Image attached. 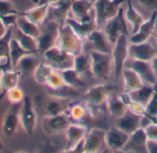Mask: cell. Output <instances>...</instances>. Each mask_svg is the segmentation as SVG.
Listing matches in <instances>:
<instances>
[{
	"label": "cell",
	"mask_w": 157,
	"mask_h": 153,
	"mask_svg": "<svg viewBox=\"0 0 157 153\" xmlns=\"http://www.w3.org/2000/svg\"><path fill=\"white\" fill-rule=\"evenodd\" d=\"M55 45L74 56L83 52V39L66 23L58 26Z\"/></svg>",
	"instance_id": "cell-1"
},
{
	"label": "cell",
	"mask_w": 157,
	"mask_h": 153,
	"mask_svg": "<svg viewBox=\"0 0 157 153\" xmlns=\"http://www.w3.org/2000/svg\"><path fill=\"white\" fill-rule=\"evenodd\" d=\"M91 56V73L94 78L102 80H108L114 69L112 54L102 53L95 50L89 52Z\"/></svg>",
	"instance_id": "cell-2"
},
{
	"label": "cell",
	"mask_w": 157,
	"mask_h": 153,
	"mask_svg": "<svg viewBox=\"0 0 157 153\" xmlns=\"http://www.w3.org/2000/svg\"><path fill=\"white\" fill-rule=\"evenodd\" d=\"M128 46H129V41H128V34L121 35L113 44V49L111 54L113 58V65H114L113 71H114L116 82L121 76L122 72L125 68L126 62L129 57Z\"/></svg>",
	"instance_id": "cell-3"
},
{
	"label": "cell",
	"mask_w": 157,
	"mask_h": 153,
	"mask_svg": "<svg viewBox=\"0 0 157 153\" xmlns=\"http://www.w3.org/2000/svg\"><path fill=\"white\" fill-rule=\"evenodd\" d=\"M123 3H126V0H94V10L97 25L105 23L117 16Z\"/></svg>",
	"instance_id": "cell-4"
},
{
	"label": "cell",
	"mask_w": 157,
	"mask_h": 153,
	"mask_svg": "<svg viewBox=\"0 0 157 153\" xmlns=\"http://www.w3.org/2000/svg\"><path fill=\"white\" fill-rule=\"evenodd\" d=\"M43 54L48 64H50L56 70H64L73 67L75 56L63 51L56 45L45 51Z\"/></svg>",
	"instance_id": "cell-5"
},
{
	"label": "cell",
	"mask_w": 157,
	"mask_h": 153,
	"mask_svg": "<svg viewBox=\"0 0 157 153\" xmlns=\"http://www.w3.org/2000/svg\"><path fill=\"white\" fill-rule=\"evenodd\" d=\"M21 125L28 136H32L37 125V113L34 103L29 96H26L20 112Z\"/></svg>",
	"instance_id": "cell-6"
},
{
	"label": "cell",
	"mask_w": 157,
	"mask_h": 153,
	"mask_svg": "<svg viewBox=\"0 0 157 153\" xmlns=\"http://www.w3.org/2000/svg\"><path fill=\"white\" fill-rule=\"evenodd\" d=\"M104 32H105L109 42L112 44H114L121 35H128L127 28V20L125 18V11L122 8L119 9L117 16L105 22Z\"/></svg>",
	"instance_id": "cell-7"
},
{
	"label": "cell",
	"mask_w": 157,
	"mask_h": 153,
	"mask_svg": "<svg viewBox=\"0 0 157 153\" xmlns=\"http://www.w3.org/2000/svg\"><path fill=\"white\" fill-rule=\"evenodd\" d=\"M111 88L107 84H97L85 92L84 97L88 105L94 107H102L106 104V102L111 94Z\"/></svg>",
	"instance_id": "cell-8"
},
{
	"label": "cell",
	"mask_w": 157,
	"mask_h": 153,
	"mask_svg": "<svg viewBox=\"0 0 157 153\" xmlns=\"http://www.w3.org/2000/svg\"><path fill=\"white\" fill-rule=\"evenodd\" d=\"M130 135L120 130L117 126H113L105 131V147L112 151H122L128 144Z\"/></svg>",
	"instance_id": "cell-9"
},
{
	"label": "cell",
	"mask_w": 157,
	"mask_h": 153,
	"mask_svg": "<svg viewBox=\"0 0 157 153\" xmlns=\"http://www.w3.org/2000/svg\"><path fill=\"white\" fill-rule=\"evenodd\" d=\"M88 106V103L85 104L81 102H75L73 103L68 104L67 113L71 120L88 126L94 122V119L93 113L91 112Z\"/></svg>",
	"instance_id": "cell-10"
},
{
	"label": "cell",
	"mask_w": 157,
	"mask_h": 153,
	"mask_svg": "<svg viewBox=\"0 0 157 153\" xmlns=\"http://www.w3.org/2000/svg\"><path fill=\"white\" fill-rule=\"evenodd\" d=\"M105 131L93 127L91 128L84 138L83 153H97L103 150L105 146Z\"/></svg>",
	"instance_id": "cell-11"
},
{
	"label": "cell",
	"mask_w": 157,
	"mask_h": 153,
	"mask_svg": "<svg viewBox=\"0 0 157 153\" xmlns=\"http://www.w3.org/2000/svg\"><path fill=\"white\" fill-rule=\"evenodd\" d=\"M71 123L67 112L55 116H45L44 119V129L49 135H57L66 132Z\"/></svg>",
	"instance_id": "cell-12"
},
{
	"label": "cell",
	"mask_w": 157,
	"mask_h": 153,
	"mask_svg": "<svg viewBox=\"0 0 157 153\" xmlns=\"http://www.w3.org/2000/svg\"><path fill=\"white\" fill-rule=\"evenodd\" d=\"M88 126L82 125L81 123H71L67 129L66 130V140L67 146L64 149V152H71V150L82 141L87 133H88Z\"/></svg>",
	"instance_id": "cell-13"
},
{
	"label": "cell",
	"mask_w": 157,
	"mask_h": 153,
	"mask_svg": "<svg viewBox=\"0 0 157 153\" xmlns=\"http://www.w3.org/2000/svg\"><path fill=\"white\" fill-rule=\"evenodd\" d=\"M157 21V10H153L150 18L142 22L138 32L131 34L128 38L129 43H141L149 41L155 30V24Z\"/></svg>",
	"instance_id": "cell-14"
},
{
	"label": "cell",
	"mask_w": 157,
	"mask_h": 153,
	"mask_svg": "<svg viewBox=\"0 0 157 153\" xmlns=\"http://www.w3.org/2000/svg\"><path fill=\"white\" fill-rule=\"evenodd\" d=\"M128 54L131 59L151 62L157 54V52L154 46L147 41L141 43H129Z\"/></svg>",
	"instance_id": "cell-15"
},
{
	"label": "cell",
	"mask_w": 157,
	"mask_h": 153,
	"mask_svg": "<svg viewBox=\"0 0 157 153\" xmlns=\"http://www.w3.org/2000/svg\"><path fill=\"white\" fill-rule=\"evenodd\" d=\"M128 67L134 70L140 76L145 84L154 87L157 85V78L154 74L151 62H144L140 60L132 59L131 64Z\"/></svg>",
	"instance_id": "cell-16"
},
{
	"label": "cell",
	"mask_w": 157,
	"mask_h": 153,
	"mask_svg": "<svg viewBox=\"0 0 157 153\" xmlns=\"http://www.w3.org/2000/svg\"><path fill=\"white\" fill-rule=\"evenodd\" d=\"M21 72L18 69L1 70L0 74V101L5 98L7 92L19 86Z\"/></svg>",
	"instance_id": "cell-17"
},
{
	"label": "cell",
	"mask_w": 157,
	"mask_h": 153,
	"mask_svg": "<svg viewBox=\"0 0 157 153\" xmlns=\"http://www.w3.org/2000/svg\"><path fill=\"white\" fill-rule=\"evenodd\" d=\"M21 104L11 105V107L7 112L3 119L2 131H3V134L8 137L12 136L16 133L19 127V125L21 124V120H20V112H21Z\"/></svg>",
	"instance_id": "cell-18"
},
{
	"label": "cell",
	"mask_w": 157,
	"mask_h": 153,
	"mask_svg": "<svg viewBox=\"0 0 157 153\" xmlns=\"http://www.w3.org/2000/svg\"><path fill=\"white\" fill-rule=\"evenodd\" d=\"M94 9V3L91 0H73L70 11L73 18L80 21H91L94 20L91 16V11Z\"/></svg>",
	"instance_id": "cell-19"
},
{
	"label": "cell",
	"mask_w": 157,
	"mask_h": 153,
	"mask_svg": "<svg viewBox=\"0 0 157 153\" xmlns=\"http://www.w3.org/2000/svg\"><path fill=\"white\" fill-rule=\"evenodd\" d=\"M142 119L143 117L136 115L128 110L122 116L117 118L115 126L126 132L127 134L131 135L133 132H135L138 128L140 127Z\"/></svg>",
	"instance_id": "cell-20"
},
{
	"label": "cell",
	"mask_w": 157,
	"mask_h": 153,
	"mask_svg": "<svg viewBox=\"0 0 157 153\" xmlns=\"http://www.w3.org/2000/svg\"><path fill=\"white\" fill-rule=\"evenodd\" d=\"M12 32L13 27L9 28L6 34L0 39V70L13 69L10 50V43L12 38Z\"/></svg>",
	"instance_id": "cell-21"
},
{
	"label": "cell",
	"mask_w": 157,
	"mask_h": 153,
	"mask_svg": "<svg viewBox=\"0 0 157 153\" xmlns=\"http://www.w3.org/2000/svg\"><path fill=\"white\" fill-rule=\"evenodd\" d=\"M86 40L92 44L93 50L107 54L112 53L113 44L109 42L105 32L99 28L92 32V33L87 37Z\"/></svg>",
	"instance_id": "cell-22"
},
{
	"label": "cell",
	"mask_w": 157,
	"mask_h": 153,
	"mask_svg": "<svg viewBox=\"0 0 157 153\" xmlns=\"http://www.w3.org/2000/svg\"><path fill=\"white\" fill-rule=\"evenodd\" d=\"M122 79H123V89L124 91L133 93L140 90L145 83L141 80L140 76L131 68L125 67L122 72Z\"/></svg>",
	"instance_id": "cell-23"
},
{
	"label": "cell",
	"mask_w": 157,
	"mask_h": 153,
	"mask_svg": "<svg viewBox=\"0 0 157 153\" xmlns=\"http://www.w3.org/2000/svg\"><path fill=\"white\" fill-rule=\"evenodd\" d=\"M65 23L70 26L71 29L83 40H86L87 37L92 33V32L98 28L95 19L91 21H80L74 18L68 17Z\"/></svg>",
	"instance_id": "cell-24"
},
{
	"label": "cell",
	"mask_w": 157,
	"mask_h": 153,
	"mask_svg": "<svg viewBox=\"0 0 157 153\" xmlns=\"http://www.w3.org/2000/svg\"><path fill=\"white\" fill-rule=\"evenodd\" d=\"M44 111L45 116H55L64 114L67 110V104L65 103V100L61 96H50L44 101Z\"/></svg>",
	"instance_id": "cell-25"
},
{
	"label": "cell",
	"mask_w": 157,
	"mask_h": 153,
	"mask_svg": "<svg viewBox=\"0 0 157 153\" xmlns=\"http://www.w3.org/2000/svg\"><path fill=\"white\" fill-rule=\"evenodd\" d=\"M49 6H40V5H36L35 7L23 11V12H20L19 16H23L25 17L27 20H29L30 21L41 26L45 19L47 18L48 12H49Z\"/></svg>",
	"instance_id": "cell-26"
},
{
	"label": "cell",
	"mask_w": 157,
	"mask_h": 153,
	"mask_svg": "<svg viewBox=\"0 0 157 153\" xmlns=\"http://www.w3.org/2000/svg\"><path fill=\"white\" fill-rule=\"evenodd\" d=\"M127 3V9L125 11V18L127 21L131 26V32L132 34L137 32L142 22L145 21L141 13H140L137 9L132 5L131 0H126Z\"/></svg>",
	"instance_id": "cell-27"
},
{
	"label": "cell",
	"mask_w": 157,
	"mask_h": 153,
	"mask_svg": "<svg viewBox=\"0 0 157 153\" xmlns=\"http://www.w3.org/2000/svg\"><path fill=\"white\" fill-rule=\"evenodd\" d=\"M12 36L20 43V44L28 52L32 54H37L39 53L38 51V43H37V39L33 38L29 35L24 34L22 32H21L16 26L13 27V32Z\"/></svg>",
	"instance_id": "cell-28"
},
{
	"label": "cell",
	"mask_w": 157,
	"mask_h": 153,
	"mask_svg": "<svg viewBox=\"0 0 157 153\" xmlns=\"http://www.w3.org/2000/svg\"><path fill=\"white\" fill-rule=\"evenodd\" d=\"M70 6H71V3L64 2V1H58L57 3L50 6V8H52L53 21L56 22L59 26L65 24L67 19L68 18Z\"/></svg>",
	"instance_id": "cell-29"
},
{
	"label": "cell",
	"mask_w": 157,
	"mask_h": 153,
	"mask_svg": "<svg viewBox=\"0 0 157 153\" xmlns=\"http://www.w3.org/2000/svg\"><path fill=\"white\" fill-rule=\"evenodd\" d=\"M105 107H106L108 114L111 116L116 117V118L122 116L128 111L127 106L122 103L119 96H116L113 93L110 94V96L106 102Z\"/></svg>",
	"instance_id": "cell-30"
},
{
	"label": "cell",
	"mask_w": 157,
	"mask_h": 153,
	"mask_svg": "<svg viewBox=\"0 0 157 153\" xmlns=\"http://www.w3.org/2000/svg\"><path fill=\"white\" fill-rule=\"evenodd\" d=\"M16 27L21 32H22L24 34L29 35V36L35 38V39H38L42 33V31H41L39 25L30 21L29 20H27L23 16H19V18L17 20Z\"/></svg>",
	"instance_id": "cell-31"
},
{
	"label": "cell",
	"mask_w": 157,
	"mask_h": 153,
	"mask_svg": "<svg viewBox=\"0 0 157 153\" xmlns=\"http://www.w3.org/2000/svg\"><path fill=\"white\" fill-rule=\"evenodd\" d=\"M39 64V59L35 56V54H28L20 59L16 69L20 70L21 74H31L34 72Z\"/></svg>",
	"instance_id": "cell-32"
},
{
	"label": "cell",
	"mask_w": 157,
	"mask_h": 153,
	"mask_svg": "<svg viewBox=\"0 0 157 153\" xmlns=\"http://www.w3.org/2000/svg\"><path fill=\"white\" fill-rule=\"evenodd\" d=\"M44 86H46L52 91H56V92H63L67 89H72L66 85L60 71L56 69H55L53 73L50 75Z\"/></svg>",
	"instance_id": "cell-33"
},
{
	"label": "cell",
	"mask_w": 157,
	"mask_h": 153,
	"mask_svg": "<svg viewBox=\"0 0 157 153\" xmlns=\"http://www.w3.org/2000/svg\"><path fill=\"white\" fill-rule=\"evenodd\" d=\"M73 68L80 74L84 76L91 72V56L90 54H84L83 52L74 57Z\"/></svg>",
	"instance_id": "cell-34"
},
{
	"label": "cell",
	"mask_w": 157,
	"mask_h": 153,
	"mask_svg": "<svg viewBox=\"0 0 157 153\" xmlns=\"http://www.w3.org/2000/svg\"><path fill=\"white\" fill-rule=\"evenodd\" d=\"M58 29V28H57ZM57 30L54 31L50 30L45 32L41 33L39 38L37 39V43H38V51L39 53L44 54L45 51L53 47L56 43V37Z\"/></svg>",
	"instance_id": "cell-35"
},
{
	"label": "cell",
	"mask_w": 157,
	"mask_h": 153,
	"mask_svg": "<svg viewBox=\"0 0 157 153\" xmlns=\"http://www.w3.org/2000/svg\"><path fill=\"white\" fill-rule=\"evenodd\" d=\"M61 75H62V78L64 80V82L66 83V85L69 88L74 89L75 87L78 86H83L84 83L83 81L81 80V75L78 74L73 67L71 68H67L64 70H59Z\"/></svg>",
	"instance_id": "cell-36"
},
{
	"label": "cell",
	"mask_w": 157,
	"mask_h": 153,
	"mask_svg": "<svg viewBox=\"0 0 157 153\" xmlns=\"http://www.w3.org/2000/svg\"><path fill=\"white\" fill-rule=\"evenodd\" d=\"M54 70L55 68L50 64L40 63L38 66L35 68L34 72L33 73L35 82L39 85H45L48 78Z\"/></svg>",
	"instance_id": "cell-37"
},
{
	"label": "cell",
	"mask_w": 157,
	"mask_h": 153,
	"mask_svg": "<svg viewBox=\"0 0 157 153\" xmlns=\"http://www.w3.org/2000/svg\"><path fill=\"white\" fill-rule=\"evenodd\" d=\"M10 58H11L13 69L17 68L18 63L22 56H24L28 54H32V53L26 51L13 36L10 43Z\"/></svg>",
	"instance_id": "cell-38"
},
{
	"label": "cell",
	"mask_w": 157,
	"mask_h": 153,
	"mask_svg": "<svg viewBox=\"0 0 157 153\" xmlns=\"http://www.w3.org/2000/svg\"><path fill=\"white\" fill-rule=\"evenodd\" d=\"M147 141H148V136L146 135L145 129L140 126V128H138L135 132H133L130 135L128 143H131L133 146H135V147H137L139 148L142 147L145 150Z\"/></svg>",
	"instance_id": "cell-39"
},
{
	"label": "cell",
	"mask_w": 157,
	"mask_h": 153,
	"mask_svg": "<svg viewBox=\"0 0 157 153\" xmlns=\"http://www.w3.org/2000/svg\"><path fill=\"white\" fill-rule=\"evenodd\" d=\"M154 91H155V87L154 86L145 84L140 90L133 92L132 94H134V97H135L134 100H136V101H138V102H140V103L146 105V103L150 101V99L153 95Z\"/></svg>",
	"instance_id": "cell-40"
},
{
	"label": "cell",
	"mask_w": 157,
	"mask_h": 153,
	"mask_svg": "<svg viewBox=\"0 0 157 153\" xmlns=\"http://www.w3.org/2000/svg\"><path fill=\"white\" fill-rule=\"evenodd\" d=\"M25 97L26 96H25L24 91L21 88H20L19 86L10 90L6 94V98L11 105L22 104Z\"/></svg>",
	"instance_id": "cell-41"
},
{
	"label": "cell",
	"mask_w": 157,
	"mask_h": 153,
	"mask_svg": "<svg viewBox=\"0 0 157 153\" xmlns=\"http://www.w3.org/2000/svg\"><path fill=\"white\" fill-rule=\"evenodd\" d=\"M10 14L20 15V11H18L8 0H0V16H6Z\"/></svg>",
	"instance_id": "cell-42"
},
{
	"label": "cell",
	"mask_w": 157,
	"mask_h": 153,
	"mask_svg": "<svg viewBox=\"0 0 157 153\" xmlns=\"http://www.w3.org/2000/svg\"><path fill=\"white\" fill-rule=\"evenodd\" d=\"M146 111L147 113L153 118H156L157 115V91L155 90L153 95L150 99V101L146 103Z\"/></svg>",
	"instance_id": "cell-43"
},
{
	"label": "cell",
	"mask_w": 157,
	"mask_h": 153,
	"mask_svg": "<svg viewBox=\"0 0 157 153\" xmlns=\"http://www.w3.org/2000/svg\"><path fill=\"white\" fill-rule=\"evenodd\" d=\"M18 18H19V15H17V14H10V15H6V16H0V19H1L2 22L7 27V29L15 27L16 24H17Z\"/></svg>",
	"instance_id": "cell-44"
},
{
	"label": "cell",
	"mask_w": 157,
	"mask_h": 153,
	"mask_svg": "<svg viewBox=\"0 0 157 153\" xmlns=\"http://www.w3.org/2000/svg\"><path fill=\"white\" fill-rule=\"evenodd\" d=\"M148 139L157 141V123H150L146 127H144Z\"/></svg>",
	"instance_id": "cell-45"
},
{
	"label": "cell",
	"mask_w": 157,
	"mask_h": 153,
	"mask_svg": "<svg viewBox=\"0 0 157 153\" xmlns=\"http://www.w3.org/2000/svg\"><path fill=\"white\" fill-rule=\"evenodd\" d=\"M138 1L144 8L157 10V0H138Z\"/></svg>",
	"instance_id": "cell-46"
},
{
	"label": "cell",
	"mask_w": 157,
	"mask_h": 153,
	"mask_svg": "<svg viewBox=\"0 0 157 153\" xmlns=\"http://www.w3.org/2000/svg\"><path fill=\"white\" fill-rule=\"evenodd\" d=\"M119 98H120V100L122 101V103L127 106V108H128V106L134 101V99H133V97H132V94L129 93V92H127V91L122 92V93L119 95Z\"/></svg>",
	"instance_id": "cell-47"
},
{
	"label": "cell",
	"mask_w": 157,
	"mask_h": 153,
	"mask_svg": "<svg viewBox=\"0 0 157 153\" xmlns=\"http://www.w3.org/2000/svg\"><path fill=\"white\" fill-rule=\"evenodd\" d=\"M145 150L146 152H149V153H157V141L148 139L146 143Z\"/></svg>",
	"instance_id": "cell-48"
},
{
	"label": "cell",
	"mask_w": 157,
	"mask_h": 153,
	"mask_svg": "<svg viewBox=\"0 0 157 153\" xmlns=\"http://www.w3.org/2000/svg\"><path fill=\"white\" fill-rule=\"evenodd\" d=\"M59 0H38V2L36 5H40V6H52L56 3H57Z\"/></svg>",
	"instance_id": "cell-49"
},
{
	"label": "cell",
	"mask_w": 157,
	"mask_h": 153,
	"mask_svg": "<svg viewBox=\"0 0 157 153\" xmlns=\"http://www.w3.org/2000/svg\"><path fill=\"white\" fill-rule=\"evenodd\" d=\"M7 31H8L7 27L4 25V23L2 22L1 19H0V39H1V38L6 34Z\"/></svg>",
	"instance_id": "cell-50"
},
{
	"label": "cell",
	"mask_w": 157,
	"mask_h": 153,
	"mask_svg": "<svg viewBox=\"0 0 157 153\" xmlns=\"http://www.w3.org/2000/svg\"><path fill=\"white\" fill-rule=\"evenodd\" d=\"M151 66H152V69L154 71V74L157 78V54L155 55V57L151 61Z\"/></svg>",
	"instance_id": "cell-51"
},
{
	"label": "cell",
	"mask_w": 157,
	"mask_h": 153,
	"mask_svg": "<svg viewBox=\"0 0 157 153\" xmlns=\"http://www.w3.org/2000/svg\"><path fill=\"white\" fill-rule=\"evenodd\" d=\"M2 149H3V143H2L1 138H0V150H2Z\"/></svg>",
	"instance_id": "cell-52"
},
{
	"label": "cell",
	"mask_w": 157,
	"mask_h": 153,
	"mask_svg": "<svg viewBox=\"0 0 157 153\" xmlns=\"http://www.w3.org/2000/svg\"><path fill=\"white\" fill-rule=\"evenodd\" d=\"M154 37H155V41H156V43H157V32L155 33V35H154Z\"/></svg>",
	"instance_id": "cell-53"
},
{
	"label": "cell",
	"mask_w": 157,
	"mask_h": 153,
	"mask_svg": "<svg viewBox=\"0 0 157 153\" xmlns=\"http://www.w3.org/2000/svg\"><path fill=\"white\" fill-rule=\"evenodd\" d=\"M32 1H33V3H36V4H37V2H38V0H32Z\"/></svg>",
	"instance_id": "cell-54"
},
{
	"label": "cell",
	"mask_w": 157,
	"mask_h": 153,
	"mask_svg": "<svg viewBox=\"0 0 157 153\" xmlns=\"http://www.w3.org/2000/svg\"><path fill=\"white\" fill-rule=\"evenodd\" d=\"M0 74H1V70H0Z\"/></svg>",
	"instance_id": "cell-55"
},
{
	"label": "cell",
	"mask_w": 157,
	"mask_h": 153,
	"mask_svg": "<svg viewBox=\"0 0 157 153\" xmlns=\"http://www.w3.org/2000/svg\"><path fill=\"white\" fill-rule=\"evenodd\" d=\"M156 118H157V115H156Z\"/></svg>",
	"instance_id": "cell-56"
}]
</instances>
